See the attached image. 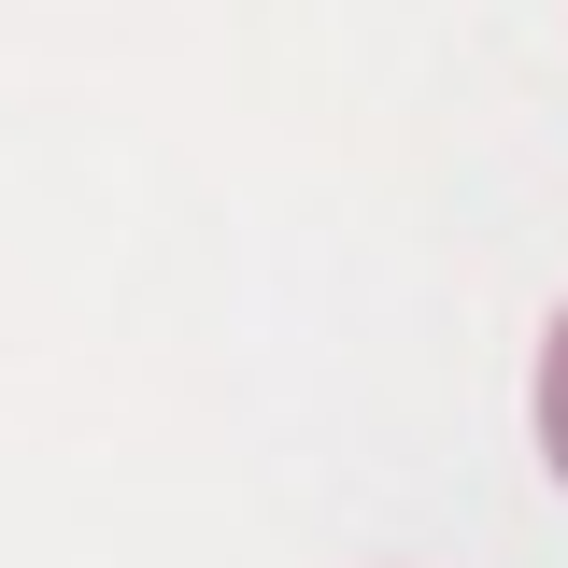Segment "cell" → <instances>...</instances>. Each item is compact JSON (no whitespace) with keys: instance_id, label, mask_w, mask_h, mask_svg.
Instances as JSON below:
<instances>
[{"instance_id":"cell-1","label":"cell","mask_w":568,"mask_h":568,"mask_svg":"<svg viewBox=\"0 0 568 568\" xmlns=\"http://www.w3.org/2000/svg\"><path fill=\"white\" fill-rule=\"evenodd\" d=\"M540 469L568 484V313H555V342H540Z\"/></svg>"}]
</instances>
